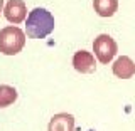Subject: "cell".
Wrapping results in <instances>:
<instances>
[{
  "mask_svg": "<svg viewBox=\"0 0 135 131\" xmlns=\"http://www.w3.org/2000/svg\"><path fill=\"white\" fill-rule=\"evenodd\" d=\"M25 35L29 39H44L54 30V17L47 8L36 7L25 17Z\"/></svg>",
  "mask_w": 135,
  "mask_h": 131,
  "instance_id": "6da1fadb",
  "label": "cell"
},
{
  "mask_svg": "<svg viewBox=\"0 0 135 131\" xmlns=\"http://www.w3.org/2000/svg\"><path fill=\"white\" fill-rule=\"evenodd\" d=\"M25 45V32L15 25H8L0 30V52L5 56H15Z\"/></svg>",
  "mask_w": 135,
  "mask_h": 131,
  "instance_id": "7a4b0ae2",
  "label": "cell"
},
{
  "mask_svg": "<svg viewBox=\"0 0 135 131\" xmlns=\"http://www.w3.org/2000/svg\"><path fill=\"white\" fill-rule=\"evenodd\" d=\"M112 71H113V74H115L117 77H120V79H130L135 74V64H133V61L130 57L120 56L115 62H113Z\"/></svg>",
  "mask_w": 135,
  "mask_h": 131,
  "instance_id": "52a82bcc",
  "label": "cell"
},
{
  "mask_svg": "<svg viewBox=\"0 0 135 131\" xmlns=\"http://www.w3.org/2000/svg\"><path fill=\"white\" fill-rule=\"evenodd\" d=\"M73 66L81 74H91L96 69L95 56L91 52H88V50H78L73 56Z\"/></svg>",
  "mask_w": 135,
  "mask_h": 131,
  "instance_id": "5b68a950",
  "label": "cell"
},
{
  "mask_svg": "<svg viewBox=\"0 0 135 131\" xmlns=\"http://www.w3.org/2000/svg\"><path fill=\"white\" fill-rule=\"evenodd\" d=\"M17 89L12 86H7V84H2L0 86V108H7L10 104H14L17 101Z\"/></svg>",
  "mask_w": 135,
  "mask_h": 131,
  "instance_id": "9c48e42d",
  "label": "cell"
},
{
  "mask_svg": "<svg viewBox=\"0 0 135 131\" xmlns=\"http://www.w3.org/2000/svg\"><path fill=\"white\" fill-rule=\"evenodd\" d=\"M117 50H118L117 42L108 34H100L95 39V42H93V52H95L96 59H98L101 64L112 62L113 57L117 56Z\"/></svg>",
  "mask_w": 135,
  "mask_h": 131,
  "instance_id": "3957f363",
  "label": "cell"
},
{
  "mask_svg": "<svg viewBox=\"0 0 135 131\" xmlns=\"http://www.w3.org/2000/svg\"><path fill=\"white\" fill-rule=\"evenodd\" d=\"M3 15L10 24H20L27 17V7L24 0H8L3 7Z\"/></svg>",
  "mask_w": 135,
  "mask_h": 131,
  "instance_id": "277c9868",
  "label": "cell"
},
{
  "mask_svg": "<svg viewBox=\"0 0 135 131\" xmlns=\"http://www.w3.org/2000/svg\"><path fill=\"white\" fill-rule=\"evenodd\" d=\"M2 12H3V0H0V15H2Z\"/></svg>",
  "mask_w": 135,
  "mask_h": 131,
  "instance_id": "30bf717a",
  "label": "cell"
},
{
  "mask_svg": "<svg viewBox=\"0 0 135 131\" xmlns=\"http://www.w3.org/2000/svg\"><path fill=\"white\" fill-rule=\"evenodd\" d=\"M47 131H74V116L69 113H59L51 118Z\"/></svg>",
  "mask_w": 135,
  "mask_h": 131,
  "instance_id": "8992f818",
  "label": "cell"
},
{
  "mask_svg": "<svg viewBox=\"0 0 135 131\" xmlns=\"http://www.w3.org/2000/svg\"><path fill=\"white\" fill-rule=\"evenodd\" d=\"M93 8L100 17H112L118 8V0H93Z\"/></svg>",
  "mask_w": 135,
  "mask_h": 131,
  "instance_id": "ba28073f",
  "label": "cell"
}]
</instances>
